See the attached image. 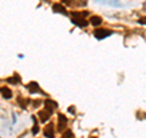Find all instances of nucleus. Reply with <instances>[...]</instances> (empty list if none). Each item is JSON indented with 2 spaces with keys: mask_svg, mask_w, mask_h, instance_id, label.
I'll return each mask as SVG.
<instances>
[{
  "mask_svg": "<svg viewBox=\"0 0 146 138\" xmlns=\"http://www.w3.org/2000/svg\"><path fill=\"white\" fill-rule=\"evenodd\" d=\"M88 15V12H72V23L78 26V27H86L88 26V21L85 20V16Z\"/></svg>",
  "mask_w": 146,
  "mask_h": 138,
  "instance_id": "nucleus-1",
  "label": "nucleus"
},
{
  "mask_svg": "<svg viewBox=\"0 0 146 138\" xmlns=\"http://www.w3.org/2000/svg\"><path fill=\"white\" fill-rule=\"evenodd\" d=\"M111 34H112V31L107 29V28H99V29H95V32H94L95 38L100 39V40L106 38V37H108V36H111Z\"/></svg>",
  "mask_w": 146,
  "mask_h": 138,
  "instance_id": "nucleus-2",
  "label": "nucleus"
},
{
  "mask_svg": "<svg viewBox=\"0 0 146 138\" xmlns=\"http://www.w3.org/2000/svg\"><path fill=\"white\" fill-rule=\"evenodd\" d=\"M27 88H28V90L31 92V93H42V94H44V92L40 89V87L36 82H31V83H28L27 84Z\"/></svg>",
  "mask_w": 146,
  "mask_h": 138,
  "instance_id": "nucleus-3",
  "label": "nucleus"
},
{
  "mask_svg": "<svg viewBox=\"0 0 146 138\" xmlns=\"http://www.w3.org/2000/svg\"><path fill=\"white\" fill-rule=\"evenodd\" d=\"M52 113L51 111H49V110H46L44 108V110H40V111L38 113V116H39V120L42 121V122H45V121H48L49 120V117H50V115H51Z\"/></svg>",
  "mask_w": 146,
  "mask_h": 138,
  "instance_id": "nucleus-4",
  "label": "nucleus"
},
{
  "mask_svg": "<svg viewBox=\"0 0 146 138\" xmlns=\"http://www.w3.org/2000/svg\"><path fill=\"white\" fill-rule=\"evenodd\" d=\"M44 136L46 138H54V136H55L54 123H49V125L44 128Z\"/></svg>",
  "mask_w": 146,
  "mask_h": 138,
  "instance_id": "nucleus-5",
  "label": "nucleus"
},
{
  "mask_svg": "<svg viewBox=\"0 0 146 138\" xmlns=\"http://www.w3.org/2000/svg\"><path fill=\"white\" fill-rule=\"evenodd\" d=\"M44 105H45V109L49 110V111H51V113L57 108V103H55L54 100H51V99H46V100H45Z\"/></svg>",
  "mask_w": 146,
  "mask_h": 138,
  "instance_id": "nucleus-6",
  "label": "nucleus"
},
{
  "mask_svg": "<svg viewBox=\"0 0 146 138\" xmlns=\"http://www.w3.org/2000/svg\"><path fill=\"white\" fill-rule=\"evenodd\" d=\"M67 125V117L63 114H58V131H62Z\"/></svg>",
  "mask_w": 146,
  "mask_h": 138,
  "instance_id": "nucleus-7",
  "label": "nucleus"
},
{
  "mask_svg": "<svg viewBox=\"0 0 146 138\" xmlns=\"http://www.w3.org/2000/svg\"><path fill=\"white\" fill-rule=\"evenodd\" d=\"M52 11L54 12H57V13H62V15H68V12L66 11V9L63 7L61 4H54L52 5Z\"/></svg>",
  "mask_w": 146,
  "mask_h": 138,
  "instance_id": "nucleus-8",
  "label": "nucleus"
},
{
  "mask_svg": "<svg viewBox=\"0 0 146 138\" xmlns=\"http://www.w3.org/2000/svg\"><path fill=\"white\" fill-rule=\"evenodd\" d=\"M1 95H3V98H5V99H10L12 96V92L9 88H6V87H1Z\"/></svg>",
  "mask_w": 146,
  "mask_h": 138,
  "instance_id": "nucleus-9",
  "label": "nucleus"
},
{
  "mask_svg": "<svg viewBox=\"0 0 146 138\" xmlns=\"http://www.w3.org/2000/svg\"><path fill=\"white\" fill-rule=\"evenodd\" d=\"M101 22H102V18L100 16H93L90 18V23L93 26H100L101 25Z\"/></svg>",
  "mask_w": 146,
  "mask_h": 138,
  "instance_id": "nucleus-10",
  "label": "nucleus"
},
{
  "mask_svg": "<svg viewBox=\"0 0 146 138\" xmlns=\"http://www.w3.org/2000/svg\"><path fill=\"white\" fill-rule=\"evenodd\" d=\"M7 82L9 83H11V84H17V83H20L21 82V78L18 75H15L13 77H10V78H7Z\"/></svg>",
  "mask_w": 146,
  "mask_h": 138,
  "instance_id": "nucleus-11",
  "label": "nucleus"
},
{
  "mask_svg": "<svg viewBox=\"0 0 146 138\" xmlns=\"http://www.w3.org/2000/svg\"><path fill=\"white\" fill-rule=\"evenodd\" d=\"M17 103L21 105V108L25 109L27 107V104L29 103V100L28 99H23V98H21V96H20V98H17Z\"/></svg>",
  "mask_w": 146,
  "mask_h": 138,
  "instance_id": "nucleus-12",
  "label": "nucleus"
},
{
  "mask_svg": "<svg viewBox=\"0 0 146 138\" xmlns=\"http://www.w3.org/2000/svg\"><path fill=\"white\" fill-rule=\"evenodd\" d=\"M32 119H33V122H34V126H33V128H32V133H33V135H36V133L39 132V127H38V123H36V119H35V116H32Z\"/></svg>",
  "mask_w": 146,
  "mask_h": 138,
  "instance_id": "nucleus-13",
  "label": "nucleus"
},
{
  "mask_svg": "<svg viewBox=\"0 0 146 138\" xmlns=\"http://www.w3.org/2000/svg\"><path fill=\"white\" fill-rule=\"evenodd\" d=\"M73 137H74V136H73V132L71 130H68L66 132H63V135H62L61 138H73Z\"/></svg>",
  "mask_w": 146,
  "mask_h": 138,
  "instance_id": "nucleus-14",
  "label": "nucleus"
},
{
  "mask_svg": "<svg viewBox=\"0 0 146 138\" xmlns=\"http://www.w3.org/2000/svg\"><path fill=\"white\" fill-rule=\"evenodd\" d=\"M139 23L140 25H146V16L145 17H141V18H139Z\"/></svg>",
  "mask_w": 146,
  "mask_h": 138,
  "instance_id": "nucleus-15",
  "label": "nucleus"
},
{
  "mask_svg": "<svg viewBox=\"0 0 146 138\" xmlns=\"http://www.w3.org/2000/svg\"><path fill=\"white\" fill-rule=\"evenodd\" d=\"M68 113L74 114V113H76V109H74V107H70V108H68Z\"/></svg>",
  "mask_w": 146,
  "mask_h": 138,
  "instance_id": "nucleus-16",
  "label": "nucleus"
},
{
  "mask_svg": "<svg viewBox=\"0 0 146 138\" xmlns=\"http://www.w3.org/2000/svg\"><path fill=\"white\" fill-rule=\"evenodd\" d=\"M39 104H40V102H39V100H35V102L33 103V105H34V107H38Z\"/></svg>",
  "mask_w": 146,
  "mask_h": 138,
  "instance_id": "nucleus-17",
  "label": "nucleus"
},
{
  "mask_svg": "<svg viewBox=\"0 0 146 138\" xmlns=\"http://www.w3.org/2000/svg\"><path fill=\"white\" fill-rule=\"evenodd\" d=\"M63 1H65L66 4H70V3H71V0H63Z\"/></svg>",
  "mask_w": 146,
  "mask_h": 138,
  "instance_id": "nucleus-18",
  "label": "nucleus"
},
{
  "mask_svg": "<svg viewBox=\"0 0 146 138\" xmlns=\"http://www.w3.org/2000/svg\"><path fill=\"white\" fill-rule=\"evenodd\" d=\"M91 138H98V137H91Z\"/></svg>",
  "mask_w": 146,
  "mask_h": 138,
  "instance_id": "nucleus-19",
  "label": "nucleus"
}]
</instances>
